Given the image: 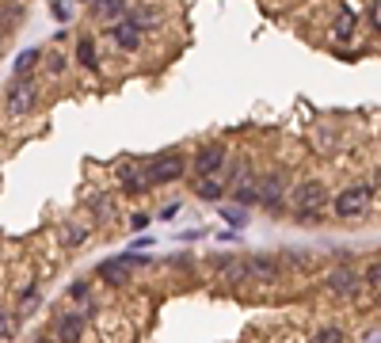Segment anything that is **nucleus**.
Instances as JSON below:
<instances>
[{
    "instance_id": "nucleus-29",
    "label": "nucleus",
    "mask_w": 381,
    "mask_h": 343,
    "mask_svg": "<svg viewBox=\"0 0 381 343\" xmlns=\"http://www.w3.org/2000/svg\"><path fill=\"white\" fill-rule=\"evenodd\" d=\"M50 12H54V15H58V20H61V23H69V20H73V8H69V4H65V0H54V4H50Z\"/></svg>"
},
{
    "instance_id": "nucleus-17",
    "label": "nucleus",
    "mask_w": 381,
    "mask_h": 343,
    "mask_svg": "<svg viewBox=\"0 0 381 343\" xmlns=\"http://www.w3.org/2000/svg\"><path fill=\"white\" fill-rule=\"evenodd\" d=\"M225 282H244L248 279V259H213Z\"/></svg>"
},
{
    "instance_id": "nucleus-34",
    "label": "nucleus",
    "mask_w": 381,
    "mask_h": 343,
    "mask_svg": "<svg viewBox=\"0 0 381 343\" xmlns=\"http://www.w3.org/2000/svg\"><path fill=\"white\" fill-rule=\"evenodd\" d=\"M377 309H381V290H377Z\"/></svg>"
},
{
    "instance_id": "nucleus-9",
    "label": "nucleus",
    "mask_w": 381,
    "mask_h": 343,
    "mask_svg": "<svg viewBox=\"0 0 381 343\" xmlns=\"http://www.w3.org/2000/svg\"><path fill=\"white\" fill-rule=\"evenodd\" d=\"M233 202H240L244 210L259 202V175L252 168H244V172H240V180L233 183Z\"/></svg>"
},
{
    "instance_id": "nucleus-35",
    "label": "nucleus",
    "mask_w": 381,
    "mask_h": 343,
    "mask_svg": "<svg viewBox=\"0 0 381 343\" xmlns=\"http://www.w3.org/2000/svg\"><path fill=\"white\" fill-rule=\"evenodd\" d=\"M80 4H96V0H80Z\"/></svg>"
},
{
    "instance_id": "nucleus-12",
    "label": "nucleus",
    "mask_w": 381,
    "mask_h": 343,
    "mask_svg": "<svg viewBox=\"0 0 381 343\" xmlns=\"http://www.w3.org/2000/svg\"><path fill=\"white\" fill-rule=\"evenodd\" d=\"M111 39H115L118 50H126V54H134V50H142V39H145V31H137L130 20H118L115 27H111Z\"/></svg>"
},
{
    "instance_id": "nucleus-3",
    "label": "nucleus",
    "mask_w": 381,
    "mask_h": 343,
    "mask_svg": "<svg viewBox=\"0 0 381 343\" xmlns=\"http://www.w3.org/2000/svg\"><path fill=\"white\" fill-rule=\"evenodd\" d=\"M35 107H39V85L27 80V77H15L12 85H8V92H4V111L12 118H27Z\"/></svg>"
},
{
    "instance_id": "nucleus-26",
    "label": "nucleus",
    "mask_w": 381,
    "mask_h": 343,
    "mask_svg": "<svg viewBox=\"0 0 381 343\" xmlns=\"http://www.w3.org/2000/svg\"><path fill=\"white\" fill-rule=\"evenodd\" d=\"M313 343H343V332L336 324H328V328H320L317 336H313Z\"/></svg>"
},
{
    "instance_id": "nucleus-31",
    "label": "nucleus",
    "mask_w": 381,
    "mask_h": 343,
    "mask_svg": "<svg viewBox=\"0 0 381 343\" xmlns=\"http://www.w3.org/2000/svg\"><path fill=\"white\" fill-rule=\"evenodd\" d=\"M69 298H73V301H85V298H88V282L77 279V282L69 286Z\"/></svg>"
},
{
    "instance_id": "nucleus-23",
    "label": "nucleus",
    "mask_w": 381,
    "mask_h": 343,
    "mask_svg": "<svg viewBox=\"0 0 381 343\" xmlns=\"http://www.w3.org/2000/svg\"><path fill=\"white\" fill-rule=\"evenodd\" d=\"M85 240H88V229H85V225H69V229L61 233V244H65V248H80Z\"/></svg>"
},
{
    "instance_id": "nucleus-13",
    "label": "nucleus",
    "mask_w": 381,
    "mask_h": 343,
    "mask_svg": "<svg viewBox=\"0 0 381 343\" xmlns=\"http://www.w3.org/2000/svg\"><path fill=\"white\" fill-rule=\"evenodd\" d=\"M96 279L118 290V286H126V279H130V263L126 259H104V263L96 267Z\"/></svg>"
},
{
    "instance_id": "nucleus-8",
    "label": "nucleus",
    "mask_w": 381,
    "mask_h": 343,
    "mask_svg": "<svg viewBox=\"0 0 381 343\" xmlns=\"http://www.w3.org/2000/svg\"><path fill=\"white\" fill-rule=\"evenodd\" d=\"M118 183H123V191L126 194H145V191H153V183H149V175L142 164H118Z\"/></svg>"
},
{
    "instance_id": "nucleus-10",
    "label": "nucleus",
    "mask_w": 381,
    "mask_h": 343,
    "mask_svg": "<svg viewBox=\"0 0 381 343\" xmlns=\"http://www.w3.org/2000/svg\"><path fill=\"white\" fill-rule=\"evenodd\" d=\"M362 286V275L351 271V267H336V271L328 275V290L339 294V298H351V294H358Z\"/></svg>"
},
{
    "instance_id": "nucleus-22",
    "label": "nucleus",
    "mask_w": 381,
    "mask_h": 343,
    "mask_svg": "<svg viewBox=\"0 0 381 343\" xmlns=\"http://www.w3.org/2000/svg\"><path fill=\"white\" fill-rule=\"evenodd\" d=\"M351 35H355V12H351V8H339L336 12V39L347 42Z\"/></svg>"
},
{
    "instance_id": "nucleus-21",
    "label": "nucleus",
    "mask_w": 381,
    "mask_h": 343,
    "mask_svg": "<svg viewBox=\"0 0 381 343\" xmlns=\"http://www.w3.org/2000/svg\"><path fill=\"white\" fill-rule=\"evenodd\" d=\"M88 210H92V218H96V221H111V218H115V206H111L107 194H92Z\"/></svg>"
},
{
    "instance_id": "nucleus-5",
    "label": "nucleus",
    "mask_w": 381,
    "mask_h": 343,
    "mask_svg": "<svg viewBox=\"0 0 381 343\" xmlns=\"http://www.w3.org/2000/svg\"><path fill=\"white\" fill-rule=\"evenodd\" d=\"M294 210H305V214H324L328 210V202H332V194L328 187H324L320 180H305V183H297L294 187Z\"/></svg>"
},
{
    "instance_id": "nucleus-4",
    "label": "nucleus",
    "mask_w": 381,
    "mask_h": 343,
    "mask_svg": "<svg viewBox=\"0 0 381 343\" xmlns=\"http://www.w3.org/2000/svg\"><path fill=\"white\" fill-rule=\"evenodd\" d=\"M225 164H229L225 142H206V145H199V153L191 156V175L194 180H202V175H221Z\"/></svg>"
},
{
    "instance_id": "nucleus-32",
    "label": "nucleus",
    "mask_w": 381,
    "mask_h": 343,
    "mask_svg": "<svg viewBox=\"0 0 381 343\" xmlns=\"http://www.w3.org/2000/svg\"><path fill=\"white\" fill-rule=\"evenodd\" d=\"M149 225V214H134L130 218V229H145Z\"/></svg>"
},
{
    "instance_id": "nucleus-6",
    "label": "nucleus",
    "mask_w": 381,
    "mask_h": 343,
    "mask_svg": "<svg viewBox=\"0 0 381 343\" xmlns=\"http://www.w3.org/2000/svg\"><path fill=\"white\" fill-rule=\"evenodd\" d=\"M286 194V172H263L259 175V206L278 214V202Z\"/></svg>"
},
{
    "instance_id": "nucleus-27",
    "label": "nucleus",
    "mask_w": 381,
    "mask_h": 343,
    "mask_svg": "<svg viewBox=\"0 0 381 343\" xmlns=\"http://www.w3.org/2000/svg\"><path fill=\"white\" fill-rule=\"evenodd\" d=\"M362 282H366L370 290H381V259H377V263H370V267H366V279H362Z\"/></svg>"
},
{
    "instance_id": "nucleus-18",
    "label": "nucleus",
    "mask_w": 381,
    "mask_h": 343,
    "mask_svg": "<svg viewBox=\"0 0 381 343\" xmlns=\"http://www.w3.org/2000/svg\"><path fill=\"white\" fill-rule=\"evenodd\" d=\"M77 61L85 65V69H92V73L99 69V46H96V39H88V35H85V39H77Z\"/></svg>"
},
{
    "instance_id": "nucleus-2",
    "label": "nucleus",
    "mask_w": 381,
    "mask_h": 343,
    "mask_svg": "<svg viewBox=\"0 0 381 343\" xmlns=\"http://www.w3.org/2000/svg\"><path fill=\"white\" fill-rule=\"evenodd\" d=\"M370 202H374V187H370V183H351V187H343L336 199L328 202V210L336 218H358L370 210Z\"/></svg>"
},
{
    "instance_id": "nucleus-28",
    "label": "nucleus",
    "mask_w": 381,
    "mask_h": 343,
    "mask_svg": "<svg viewBox=\"0 0 381 343\" xmlns=\"http://www.w3.org/2000/svg\"><path fill=\"white\" fill-rule=\"evenodd\" d=\"M46 73H54V77H58V73H65V54H46Z\"/></svg>"
},
{
    "instance_id": "nucleus-7",
    "label": "nucleus",
    "mask_w": 381,
    "mask_h": 343,
    "mask_svg": "<svg viewBox=\"0 0 381 343\" xmlns=\"http://www.w3.org/2000/svg\"><path fill=\"white\" fill-rule=\"evenodd\" d=\"M85 336V317L80 313H58L54 317V339L58 343H80Z\"/></svg>"
},
{
    "instance_id": "nucleus-30",
    "label": "nucleus",
    "mask_w": 381,
    "mask_h": 343,
    "mask_svg": "<svg viewBox=\"0 0 381 343\" xmlns=\"http://www.w3.org/2000/svg\"><path fill=\"white\" fill-rule=\"evenodd\" d=\"M366 20H370V27H374V31H381V0H374V4L366 8Z\"/></svg>"
},
{
    "instance_id": "nucleus-15",
    "label": "nucleus",
    "mask_w": 381,
    "mask_h": 343,
    "mask_svg": "<svg viewBox=\"0 0 381 343\" xmlns=\"http://www.w3.org/2000/svg\"><path fill=\"white\" fill-rule=\"evenodd\" d=\"M126 20L134 23L137 31H153V27H161V8H153V4H137V8H130Z\"/></svg>"
},
{
    "instance_id": "nucleus-16",
    "label": "nucleus",
    "mask_w": 381,
    "mask_h": 343,
    "mask_svg": "<svg viewBox=\"0 0 381 343\" xmlns=\"http://www.w3.org/2000/svg\"><path fill=\"white\" fill-rule=\"evenodd\" d=\"M194 194H199L202 202H221L225 180H221V175H202V180H194Z\"/></svg>"
},
{
    "instance_id": "nucleus-25",
    "label": "nucleus",
    "mask_w": 381,
    "mask_h": 343,
    "mask_svg": "<svg viewBox=\"0 0 381 343\" xmlns=\"http://www.w3.org/2000/svg\"><path fill=\"white\" fill-rule=\"evenodd\" d=\"M15 313H8V309H0V339H12L15 336Z\"/></svg>"
},
{
    "instance_id": "nucleus-11",
    "label": "nucleus",
    "mask_w": 381,
    "mask_h": 343,
    "mask_svg": "<svg viewBox=\"0 0 381 343\" xmlns=\"http://www.w3.org/2000/svg\"><path fill=\"white\" fill-rule=\"evenodd\" d=\"M88 8H92V15L107 27H115L118 20L130 15V0H96V4H88Z\"/></svg>"
},
{
    "instance_id": "nucleus-1",
    "label": "nucleus",
    "mask_w": 381,
    "mask_h": 343,
    "mask_svg": "<svg viewBox=\"0 0 381 343\" xmlns=\"http://www.w3.org/2000/svg\"><path fill=\"white\" fill-rule=\"evenodd\" d=\"M142 168H145V175H149L153 187H168V183L183 180V172H187L191 164H187V156H183L180 149H161L156 156H149Z\"/></svg>"
},
{
    "instance_id": "nucleus-14",
    "label": "nucleus",
    "mask_w": 381,
    "mask_h": 343,
    "mask_svg": "<svg viewBox=\"0 0 381 343\" xmlns=\"http://www.w3.org/2000/svg\"><path fill=\"white\" fill-rule=\"evenodd\" d=\"M278 275H282V267H278L275 256H252V259H248V279H256V282H275Z\"/></svg>"
},
{
    "instance_id": "nucleus-19",
    "label": "nucleus",
    "mask_w": 381,
    "mask_h": 343,
    "mask_svg": "<svg viewBox=\"0 0 381 343\" xmlns=\"http://www.w3.org/2000/svg\"><path fill=\"white\" fill-rule=\"evenodd\" d=\"M39 305H42V290H39L35 282L23 286V290H20V301H15V317H27V313H35Z\"/></svg>"
},
{
    "instance_id": "nucleus-20",
    "label": "nucleus",
    "mask_w": 381,
    "mask_h": 343,
    "mask_svg": "<svg viewBox=\"0 0 381 343\" xmlns=\"http://www.w3.org/2000/svg\"><path fill=\"white\" fill-rule=\"evenodd\" d=\"M39 61H42V50H39V46H31V50H23L20 58H15V65H12V69H15V77H27V73H31V69H35V65H39Z\"/></svg>"
},
{
    "instance_id": "nucleus-33",
    "label": "nucleus",
    "mask_w": 381,
    "mask_h": 343,
    "mask_svg": "<svg viewBox=\"0 0 381 343\" xmlns=\"http://www.w3.org/2000/svg\"><path fill=\"white\" fill-rule=\"evenodd\" d=\"M31 343H58V339H54V336H35Z\"/></svg>"
},
{
    "instance_id": "nucleus-24",
    "label": "nucleus",
    "mask_w": 381,
    "mask_h": 343,
    "mask_svg": "<svg viewBox=\"0 0 381 343\" xmlns=\"http://www.w3.org/2000/svg\"><path fill=\"white\" fill-rule=\"evenodd\" d=\"M221 218H225L233 229H244L248 225V210L244 206H221Z\"/></svg>"
}]
</instances>
